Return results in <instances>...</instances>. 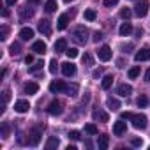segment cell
Wrapping results in <instances>:
<instances>
[{"instance_id":"cell-1","label":"cell","mask_w":150,"mask_h":150,"mask_svg":"<svg viewBox=\"0 0 150 150\" xmlns=\"http://www.w3.org/2000/svg\"><path fill=\"white\" fill-rule=\"evenodd\" d=\"M72 39L76 41L78 44H85L88 41V30L85 27H78V28H74L72 32Z\"/></svg>"},{"instance_id":"cell-2","label":"cell","mask_w":150,"mask_h":150,"mask_svg":"<svg viewBox=\"0 0 150 150\" xmlns=\"http://www.w3.org/2000/svg\"><path fill=\"white\" fill-rule=\"evenodd\" d=\"M148 7H150L148 0H139V2H136V6H134V14L139 16V18H143V16H146Z\"/></svg>"},{"instance_id":"cell-3","label":"cell","mask_w":150,"mask_h":150,"mask_svg":"<svg viewBox=\"0 0 150 150\" xmlns=\"http://www.w3.org/2000/svg\"><path fill=\"white\" fill-rule=\"evenodd\" d=\"M41 129H32V131H28V138H27V143L30 145V146H37L39 145V141H41Z\"/></svg>"},{"instance_id":"cell-4","label":"cell","mask_w":150,"mask_h":150,"mask_svg":"<svg viewBox=\"0 0 150 150\" xmlns=\"http://www.w3.org/2000/svg\"><path fill=\"white\" fill-rule=\"evenodd\" d=\"M97 57H99V60H101V62H108V60H111L113 51H111V48H110V46H101V48H99V51H97Z\"/></svg>"},{"instance_id":"cell-5","label":"cell","mask_w":150,"mask_h":150,"mask_svg":"<svg viewBox=\"0 0 150 150\" xmlns=\"http://www.w3.org/2000/svg\"><path fill=\"white\" fill-rule=\"evenodd\" d=\"M67 90V85L62 81V80H55L50 83V92L51 94H60V92H65Z\"/></svg>"},{"instance_id":"cell-6","label":"cell","mask_w":150,"mask_h":150,"mask_svg":"<svg viewBox=\"0 0 150 150\" xmlns=\"http://www.w3.org/2000/svg\"><path fill=\"white\" fill-rule=\"evenodd\" d=\"M62 111H64V106H62V103H60V101H57V99H55V101H51V103H50V106H48V113H50V115L57 117V115H60Z\"/></svg>"},{"instance_id":"cell-7","label":"cell","mask_w":150,"mask_h":150,"mask_svg":"<svg viewBox=\"0 0 150 150\" xmlns=\"http://www.w3.org/2000/svg\"><path fill=\"white\" fill-rule=\"evenodd\" d=\"M132 125L136 127V129H145L146 127V117L145 115H141V113H138V115H132Z\"/></svg>"},{"instance_id":"cell-8","label":"cell","mask_w":150,"mask_h":150,"mask_svg":"<svg viewBox=\"0 0 150 150\" xmlns=\"http://www.w3.org/2000/svg\"><path fill=\"white\" fill-rule=\"evenodd\" d=\"M62 72H64V76H74V74H76V65L72 62H64L62 64Z\"/></svg>"},{"instance_id":"cell-9","label":"cell","mask_w":150,"mask_h":150,"mask_svg":"<svg viewBox=\"0 0 150 150\" xmlns=\"http://www.w3.org/2000/svg\"><path fill=\"white\" fill-rule=\"evenodd\" d=\"M134 58H136V62H146V60H150V48H141L134 55Z\"/></svg>"},{"instance_id":"cell-10","label":"cell","mask_w":150,"mask_h":150,"mask_svg":"<svg viewBox=\"0 0 150 150\" xmlns=\"http://www.w3.org/2000/svg\"><path fill=\"white\" fill-rule=\"evenodd\" d=\"M30 110V104H28V101H16L14 103V111H18V113H27Z\"/></svg>"},{"instance_id":"cell-11","label":"cell","mask_w":150,"mask_h":150,"mask_svg":"<svg viewBox=\"0 0 150 150\" xmlns=\"http://www.w3.org/2000/svg\"><path fill=\"white\" fill-rule=\"evenodd\" d=\"M125 131H127V124H125V122L118 120V122H115V124H113V134H117V136H122Z\"/></svg>"},{"instance_id":"cell-12","label":"cell","mask_w":150,"mask_h":150,"mask_svg":"<svg viewBox=\"0 0 150 150\" xmlns=\"http://www.w3.org/2000/svg\"><path fill=\"white\" fill-rule=\"evenodd\" d=\"M32 51L37 53V55H44V53H46V42H42V41H35V42L32 44Z\"/></svg>"},{"instance_id":"cell-13","label":"cell","mask_w":150,"mask_h":150,"mask_svg":"<svg viewBox=\"0 0 150 150\" xmlns=\"http://www.w3.org/2000/svg\"><path fill=\"white\" fill-rule=\"evenodd\" d=\"M39 32L44 34V35H50L51 34V25H50L48 20H41L39 21Z\"/></svg>"},{"instance_id":"cell-14","label":"cell","mask_w":150,"mask_h":150,"mask_svg":"<svg viewBox=\"0 0 150 150\" xmlns=\"http://www.w3.org/2000/svg\"><path fill=\"white\" fill-rule=\"evenodd\" d=\"M23 90H25V94L34 96V94H37V92H39V85H37V83H34V81H30V83H25Z\"/></svg>"},{"instance_id":"cell-15","label":"cell","mask_w":150,"mask_h":150,"mask_svg":"<svg viewBox=\"0 0 150 150\" xmlns=\"http://www.w3.org/2000/svg\"><path fill=\"white\" fill-rule=\"evenodd\" d=\"M131 92H132V87L127 85V83H122V85H118V88H117V94L122 96V97H127Z\"/></svg>"},{"instance_id":"cell-16","label":"cell","mask_w":150,"mask_h":150,"mask_svg":"<svg viewBox=\"0 0 150 150\" xmlns=\"http://www.w3.org/2000/svg\"><path fill=\"white\" fill-rule=\"evenodd\" d=\"M20 37H21L23 41H30V39L34 37V30H32L30 27H23V28L20 30Z\"/></svg>"},{"instance_id":"cell-17","label":"cell","mask_w":150,"mask_h":150,"mask_svg":"<svg viewBox=\"0 0 150 150\" xmlns=\"http://www.w3.org/2000/svg\"><path fill=\"white\" fill-rule=\"evenodd\" d=\"M67 25H69V16H67V14H62V16L58 18V21H57V28H58V30H65Z\"/></svg>"},{"instance_id":"cell-18","label":"cell","mask_w":150,"mask_h":150,"mask_svg":"<svg viewBox=\"0 0 150 150\" xmlns=\"http://www.w3.org/2000/svg\"><path fill=\"white\" fill-rule=\"evenodd\" d=\"M55 51L57 53H65L67 51V41L65 39H58L55 42Z\"/></svg>"},{"instance_id":"cell-19","label":"cell","mask_w":150,"mask_h":150,"mask_svg":"<svg viewBox=\"0 0 150 150\" xmlns=\"http://www.w3.org/2000/svg\"><path fill=\"white\" fill-rule=\"evenodd\" d=\"M129 34H132V25L129 23V21H125V23H122L120 25V35H129Z\"/></svg>"},{"instance_id":"cell-20","label":"cell","mask_w":150,"mask_h":150,"mask_svg":"<svg viewBox=\"0 0 150 150\" xmlns=\"http://www.w3.org/2000/svg\"><path fill=\"white\" fill-rule=\"evenodd\" d=\"M106 106H108L111 111H117V110L120 108V101H118V99H113V97H108V101H106Z\"/></svg>"},{"instance_id":"cell-21","label":"cell","mask_w":150,"mask_h":150,"mask_svg":"<svg viewBox=\"0 0 150 150\" xmlns=\"http://www.w3.org/2000/svg\"><path fill=\"white\" fill-rule=\"evenodd\" d=\"M108 145H110V138L108 136H99V139H97V146H99V150H106L108 148Z\"/></svg>"},{"instance_id":"cell-22","label":"cell","mask_w":150,"mask_h":150,"mask_svg":"<svg viewBox=\"0 0 150 150\" xmlns=\"http://www.w3.org/2000/svg\"><path fill=\"white\" fill-rule=\"evenodd\" d=\"M92 117H94V120H101V122H108V115H106L104 111H99V110H96V111L92 113Z\"/></svg>"},{"instance_id":"cell-23","label":"cell","mask_w":150,"mask_h":150,"mask_svg":"<svg viewBox=\"0 0 150 150\" xmlns=\"http://www.w3.org/2000/svg\"><path fill=\"white\" fill-rule=\"evenodd\" d=\"M111 85H113V76H111V74H108V76H104V78H103V83H101V87H103L104 90H108Z\"/></svg>"},{"instance_id":"cell-24","label":"cell","mask_w":150,"mask_h":150,"mask_svg":"<svg viewBox=\"0 0 150 150\" xmlns=\"http://www.w3.org/2000/svg\"><path fill=\"white\" fill-rule=\"evenodd\" d=\"M44 11H46V13L57 11V0H48V2L44 4Z\"/></svg>"},{"instance_id":"cell-25","label":"cell","mask_w":150,"mask_h":150,"mask_svg":"<svg viewBox=\"0 0 150 150\" xmlns=\"http://www.w3.org/2000/svg\"><path fill=\"white\" fill-rule=\"evenodd\" d=\"M83 16H85V20H87V21H94V20L97 18V13H96L94 9H87Z\"/></svg>"},{"instance_id":"cell-26","label":"cell","mask_w":150,"mask_h":150,"mask_svg":"<svg viewBox=\"0 0 150 150\" xmlns=\"http://www.w3.org/2000/svg\"><path fill=\"white\" fill-rule=\"evenodd\" d=\"M9 51H11L13 57H14V55H20V53H21V46H20V42H13V44L9 46Z\"/></svg>"},{"instance_id":"cell-27","label":"cell","mask_w":150,"mask_h":150,"mask_svg":"<svg viewBox=\"0 0 150 150\" xmlns=\"http://www.w3.org/2000/svg\"><path fill=\"white\" fill-rule=\"evenodd\" d=\"M48 150H51V148H57L58 146V138H50L48 141H46V145H44Z\"/></svg>"},{"instance_id":"cell-28","label":"cell","mask_w":150,"mask_h":150,"mask_svg":"<svg viewBox=\"0 0 150 150\" xmlns=\"http://www.w3.org/2000/svg\"><path fill=\"white\" fill-rule=\"evenodd\" d=\"M136 104H138L139 108H146V106H148V97H146V96H139L138 101H136Z\"/></svg>"},{"instance_id":"cell-29","label":"cell","mask_w":150,"mask_h":150,"mask_svg":"<svg viewBox=\"0 0 150 150\" xmlns=\"http://www.w3.org/2000/svg\"><path fill=\"white\" fill-rule=\"evenodd\" d=\"M138 76H139V67H138V65L131 67V69H129V78L134 80V78H138Z\"/></svg>"},{"instance_id":"cell-30","label":"cell","mask_w":150,"mask_h":150,"mask_svg":"<svg viewBox=\"0 0 150 150\" xmlns=\"http://www.w3.org/2000/svg\"><path fill=\"white\" fill-rule=\"evenodd\" d=\"M65 55H67V57H69V58L72 60V58H76V57H78L80 53H78V50H76V48H67V51H65Z\"/></svg>"},{"instance_id":"cell-31","label":"cell","mask_w":150,"mask_h":150,"mask_svg":"<svg viewBox=\"0 0 150 150\" xmlns=\"http://www.w3.org/2000/svg\"><path fill=\"white\" fill-rule=\"evenodd\" d=\"M85 131H87V132H88V134H92V136H94V134H97V132H99V129H97V127H96V125H94V124H87V125H85Z\"/></svg>"},{"instance_id":"cell-32","label":"cell","mask_w":150,"mask_h":150,"mask_svg":"<svg viewBox=\"0 0 150 150\" xmlns=\"http://www.w3.org/2000/svg\"><path fill=\"white\" fill-rule=\"evenodd\" d=\"M32 14H34V11H32V9H30V7H28V6H27V7H23V9H21V16H23V18H27V16H28V18H30V16H32Z\"/></svg>"},{"instance_id":"cell-33","label":"cell","mask_w":150,"mask_h":150,"mask_svg":"<svg viewBox=\"0 0 150 150\" xmlns=\"http://www.w3.org/2000/svg\"><path fill=\"white\" fill-rule=\"evenodd\" d=\"M131 14H132V13H131V11H129L127 7L120 11V18H122V20H129V18H131Z\"/></svg>"},{"instance_id":"cell-34","label":"cell","mask_w":150,"mask_h":150,"mask_svg":"<svg viewBox=\"0 0 150 150\" xmlns=\"http://www.w3.org/2000/svg\"><path fill=\"white\" fill-rule=\"evenodd\" d=\"M83 64H87V65H92V64H94V58H92L88 53H85V55H83Z\"/></svg>"},{"instance_id":"cell-35","label":"cell","mask_w":150,"mask_h":150,"mask_svg":"<svg viewBox=\"0 0 150 150\" xmlns=\"http://www.w3.org/2000/svg\"><path fill=\"white\" fill-rule=\"evenodd\" d=\"M57 65H58V64H57V60L53 58V60L50 62V72H51V74H55V72H57Z\"/></svg>"},{"instance_id":"cell-36","label":"cell","mask_w":150,"mask_h":150,"mask_svg":"<svg viewBox=\"0 0 150 150\" xmlns=\"http://www.w3.org/2000/svg\"><path fill=\"white\" fill-rule=\"evenodd\" d=\"M69 139H74V141L80 139V132H78V131H71V132H69Z\"/></svg>"},{"instance_id":"cell-37","label":"cell","mask_w":150,"mask_h":150,"mask_svg":"<svg viewBox=\"0 0 150 150\" xmlns=\"http://www.w3.org/2000/svg\"><path fill=\"white\" fill-rule=\"evenodd\" d=\"M2 136H4V138H7V136H9V125H7L6 122L2 124Z\"/></svg>"},{"instance_id":"cell-38","label":"cell","mask_w":150,"mask_h":150,"mask_svg":"<svg viewBox=\"0 0 150 150\" xmlns=\"http://www.w3.org/2000/svg\"><path fill=\"white\" fill-rule=\"evenodd\" d=\"M42 65H44L42 62H35V64H34V67H30V72H35V71H39Z\"/></svg>"},{"instance_id":"cell-39","label":"cell","mask_w":150,"mask_h":150,"mask_svg":"<svg viewBox=\"0 0 150 150\" xmlns=\"http://www.w3.org/2000/svg\"><path fill=\"white\" fill-rule=\"evenodd\" d=\"M118 4V0H104V6L106 7H113V6H117Z\"/></svg>"},{"instance_id":"cell-40","label":"cell","mask_w":150,"mask_h":150,"mask_svg":"<svg viewBox=\"0 0 150 150\" xmlns=\"http://www.w3.org/2000/svg\"><path fill=\"white\" fill-rule=\"evenodd\" d=\"M141 143H143V141H141L139 138H132V139H131V145H132V146H141Z\"/></svg>"},{"instance_id":"cell-41","label":"cell","mask_w":150,"mask_h":150,"mask_svg":"<svg viewBox=\"0 0 150 150\" xmlns=\"http://www.w3.org/2000/svg\"><path fill=\"white\" fill-rule=\"evenodd\" d=\"M78 90V85H72V87H67V90L65 92H69V96H74V92Z\"/></svg>"},{"instance_id":"cell-42","label":"cell","mask_w":150,"mask_h":150,"mask_svg":"<svg viewBox=\"0 0 150 150\" xmlns=\"http://www.w3.org/2000/svg\"><path fill=\"white\" fill-rule=\"evenodd\" d=\"M120 117H122V120H131V118H132V113H129V111H124Z\"/></svg>"},{"instance_id":"cell-43","label":"cell","mask_w":150,"mask_h":150,"mask_svg":"<svg viewBox=\"0 0 150 150\" xmlns=\"http://www.w3.org/2000/svg\"><path fill=\"white\" fill-rule=\"evenodd\" d=\"M101 39H103V34H101V32H96V34H94V41H96V42H99Z\"/></svg>"},{"instance_id":"cell-44","label":"cell","mask_w":150,"mask_h":150,"mask_svg":"<svg viewBox=\"0 0 150 150\" xmlns=\"http://www.w3.org/2000/svg\"><path fill=\"white\" fill-rule=\"evenodd\" d=\"M6 37H7V27H2V37H0V39L4 41Z\"/></svg>"},{"instance_id":"cell-45","label":"cell","mask_w":150,"mask_h":150,"mask_svg":"<svg viewBox=\"0 0 150 150\" xmlns=\"http://www.w3.org/2000/svg\"><path fill=\"white\" fill-rule=\"evenodd\" d=\"M32 62H34V57L32 55H27L25 57V64H32Z\"/></svg>"},{"instance_id":"cell-46","label":"cell","mask_w":150,"mask_h":150,"mask_svg":"<svg viewBox=\"0 0 150 150\" xmlns=\"http://www.w3.org/2000/svg\"><path fill=\"white\" fill-rule=\"evenodd\" d=\"M9 94H11L9 90H6V92H4V103H7V101H9V97H11Z\"/></svg>"},{"instance_id":"cell-47","label":"cell","mask_w":150,"mask_h":150,"mask_svg":"<svg viewBox=\"0 0 150 150\" xmlns=\"http://www.w3.org/2000/svg\"><path fill=\"white\" fill-rule=\"evenodd\" d=\"M145 81H148V83H150V69L145 72Z\"/></svg>"},{"instance_id":"cell-48","label":"cell","mask_w":150,"mask_h":150,"mask_svg":"<svg viewBox=\"0 0 150 150\" xmlns=\"http://www.w3.org/2000/svg\"><path fill=\"white\" fill-rule=\"evenodd\" d=\"M92 76H94V78H99V76H101V69H97V71H94V74H92Z\"/></svg>"},{"instance_id":"cell-49","label":"cell","mask_w":150,"mask_h":150,"mask_svg":"<svg viewBox=\"0 0 150 150\" xmlns=\"http://www.w3.org/2000/svg\"><path fill=\"white\" fill-rule=\"evenodd\" d=\"M27 2H28V4H32V6H37L41 0H27Z\"/></svg>"},{"instance_id":"cell-50","label":"cell","mask_w":150,"mask_h":150,"mask_svg":"<svg viewBox=\"0 0 150 150\" xmlns=\"http://www.w3.org/2000/svg\"><path fill=\"white\" fill-rule=\"evenodd\" d=\"M16 2H18V0H6V4H7V6H14Z\"/></svg>"},{"instance_id":"cell-51","label":"cell","mask_w":150,"mask_h":150,"mask_svg":"<svg viewBox=\"0 0 150 150\" xmlns=\"http://www.w3.org/2000/svg\"><path fill=\"white\" fill-rule=\"evenodd\" d=\"M2 16H4V18H7V16H9V11H7V9H4V11H2Z\"/></svg>"},{"instance_id":"cell-52","label":"cell","mask_w":150,"mask_h":150,"mask_svg":"<svg viewBox=\"0 0 150 150\" xmlns=\"http://www.w3.org/2000/svg\"><path fill=\"white\" fill-rule=\"evenodd\" d=\"M64 2H65V4H69V2H74V0H64Z\"/></svg>"}]
</instances>
